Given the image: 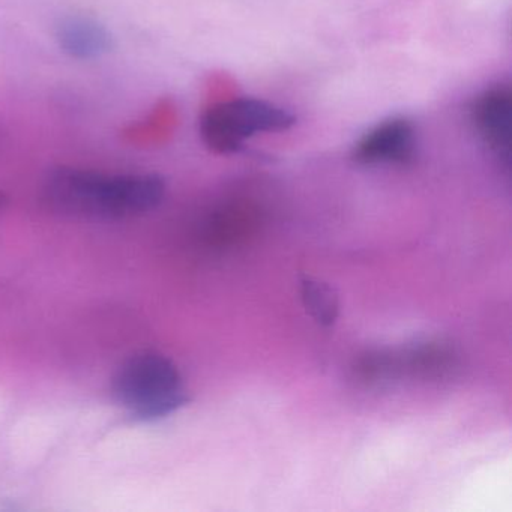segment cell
Returning <instances> with one entry per match:
<instances>
[{"label": "cell", "instance_id": "obj_6", "mask_svg": "<svg viewBox=\"0 0 512 512\" xmlns=\"http://www.w3.org/2000/svg\"><path fill=\"white\" fill-rule=\"evenodd\" d=\"M55 41L64 55L76 61H97L115 47L107 26L83 14L62 17L55 26Z\"/></svg>", "mask_w": 512, "mask_h": 512}, {"label": "cell", "instance_id": "obj_5", "mask_svg": "<svg viewBox=\"0 0 512 512\" xmlns=\"http://www.w3.org/2000/svg\"><path fill=\"white\" fill-rule=\"evenodd\" d=\"M416 130L406 118L380 122L353 146L352 160L361 166H407L416 158Z\"/></svg>", "mask_w": 512, "mask_h": 512}, {"label": "cell", "instance_id": "obj_7", "mask_svg": "<svg viewBox=\"0 0 512 512\" xmlns=\"http://www.w3.org/2000/svg\"><path fill=\"white\" fill-rule=\"evenodd\" d=\"M301 299L307 313L317 325L329 328L340 316V299L334 287L313 277H301Z\"/></svg>", "mask_w": 512, "mask_h": 512}, {"label": "cell", "instance_id": "obj_1", "mask_svg": "<svg viewBox=\"0 0 512 512\" xmlns=\"http://www.w3.org/2000/svg\"><path fill=\"white\" fill-rule=\"evenodd\" d=\"M166 196L155 173L109 175L79 167H58L43 185L44 202L61 214L91 220H121L154 211Z\"/></svg>", "mask_w": 512, "mask_h": 512}, {"label": "cell", "instance_id": "obj_3", "mask_svg": "<svg viewBox=\"0 0 512 512\" xmlns=\"http://www.w3.org/2000/svg\"><path fill=\"white\" fill-rule=\"evenodd\" d=\"M296 119L274 104L236 98L209 107L200 119L203 143L215 154H235L256 134L290 130Z\"/></svg>", "mask_w": 512, "mask_h": 512}, {"label": "cell", "instance_id": "obj_4", "mask_svg": "<svg viewBox=\"0 0 512 512\" xmlns=\"http://www.w3.org/2000/svg\"><path fill=\"white\" fill-rule=\"evenodd\" d=\"M469 118L479 139L505 169L511 163L512 92L506 85L491 86L470 103Z\"/></svg>", "mask_w": 512, "mask_h": 512}, {"label": "cell", "instance_id": "obj_2", "mask_svg": "<svg viewBox=\"0 0 512 512\" xmlns=\"http://www.w3.org/2000/svg\"><path fill=\"white\" fill-rule=\"evenodd\" d=\"M113 394L122 407L143 421L166 418L190 401L181 371L158 353L128 359L113 380Z\"/></svg>", "mask_w": 512, "mask_h": 512}]
</instances>
